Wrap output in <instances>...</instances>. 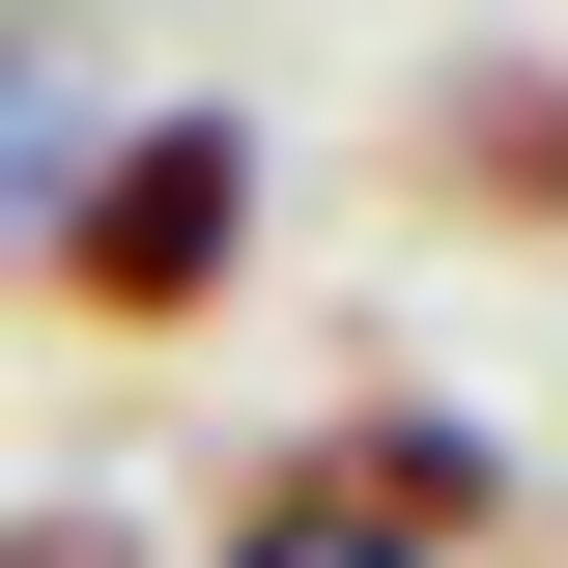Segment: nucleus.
<instances>
[{
  "mask_svg": "<svg viewBox=\"0 0 568 568\" xmlns=\"http://www.w3.org/2000/svg\"><path fill=\"white\" fill-rule=\"evenodd\" d=\"M227 256H256V114H114V142H85V200L29 227V284H58L85 342H200Z\"/></svg>",
  "mask_w": 568,
  "mask_h": 568,
  "instance_id": "f257e3e1",
  "label": "nucleus"
},
{
  "mask_svg": "<svg viewBox=\"0 0 568 568\" xmlns=\"http://www.w3.org/2000/svg\"><path fill=\"white\" fill-rule=\"evenodd\" d=\"M85 142H114V85H85V29H29V0H0V256H29V227L85 200Z\"/></svg>",
  "mask_w": 568,
  "mask_h": 568,
  "instance_id": "f03ea898",
  "label": "nucleus"
},
{
  "mask_svg": "<svg viewBox=\"0 0 568 568\" xmlns=\"http://www.w3.org/2000/svg\"><path fill=\"white\" fill-rule=\"evenodd\" d=\"M313 455H342V511H398L426 568H455V540L511 511V455H484V426H426V398H369V426H313Z\"/></svg>",
  "mask_w": 568,
  "mask_h": 568,
  "instance_id": "7ed1b4c3",
  "label": "nucleus"
},
{
  "mask_svg": "<svg viewBox=\"0 0 568 568\" xmlns=\"http://www.w3.org/2000/svg\"><path fill=\"white\" fill-rule=\"evenodd\" d=\"M200 568H426V540H398V511H342V455L284 426V455H256V511H227Z\"/></svg>",
  "mask_w": 568,
  "mask_h": 568,
  "instance_id": "20e7f679",
  "label": "nucleus"
},
{
  "mask_svg": "<svg viewBox=\"0 0 568 568\" xmlns=\"http://www.w3.org/2000/svg\"><path fill=\"white\" fill-rule=\"evenodd\" d=\"M455 200H511V227H568V85H455V142H426Z\"/></svg>",
  "mask_w": 568,
  "mask_h": 568,
  "instance_id": "39448f33",
  "label": "nucleus"
},
{
  "mask_svg": "<svg viewBox=\"0 0 568 568\" xmlns=\"http://www.w3.org/2000/svg\"><path fill=\"white\" fill-rule=\"evenodd\" d=\"M0 568H142V540H114V511H0Z\"/></svg>",
  "mask_w": 568,
  "mask_h": 568,
  "instance_id": "423d86ee",
  "label": "nucleus"
}]
</instances>
